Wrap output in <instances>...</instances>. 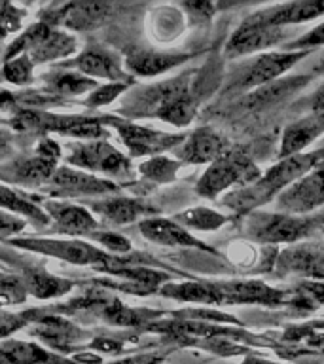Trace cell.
<instances>
[{
    "label": "cell",
    "mask_w": 324,
    "mask_h": 364,
    "mask_svg": "<svg viewBox=\"0 0 324 364\" xmlns=\"http://www.w3.org/2000/svg\"><path fill=\"white\" fill-rule=\"evenodd\" d=\"M6 124L17 131L38 133L40 136L65 135L78 141H99L107 139L108 129L102 118H90L82 114H57L40 110V108L17 107Z\"/></svg>",
    "instance_id": "1"
},
{
    "label": "cell",
    "mask_w": 324,
    "mask_h": 364,
    "mask_svg": "<svg viewBox=\"0 0 324 364\" xmlns=\"http://www.w3.org/2000/svg\"><path fill=\"white\" fill-rule=\"evenodd\" d=\"M8 245L31 255L48 256L72 266L93 267L102 273L112 272L114 267L125 262V256L108 255L107 250H102L95 243L76 237H21L19 235L8 241Z\"/></svg>",
    "instance_id": "2"
},
{
    "label": "cell",
    "mask_w": 324,
    "mask_h": 364,
    "mask_svg": "<svg viewBox=\"0 0 324 364\" xmlns=\"http://www.w3.org/2000/svg\"><path fill=\"white\" fill-rule=\"evenodd\" d=\"M78 51V38L72 33L36 21L27 28H23V33L6 46L2 61L23 53L33 61L34 67H40V65H50V63L68 61Z\"/></svg>",
    "instance_id": "3"
},
{
    "label": "cell",
    "mask_w": 324,
    "mask_h": 364,
    "mask_svg": "<svg viewBox=\"0 0 324 364\" xmlns=\"http://www.w3.org/2000/svg\"><path fill=\"white\" fill-rule=\"evenodd\" d=\"M320 154H298L284 158L281 164L267 171L266 175L252 182L250 186L241 188L237 192L230 193L226 198V205L235 210H250L256 205L264 203L279 190H286L294 181H300L301 176L317 164Z\"/></svg>",
    "instance_id": "4"
},
{
    "label": "cell",
    "mask_w": 324,
    "mask_h": 364,
    "mask_svg": "<svg viewBox=\"0 0 324 364\" xmlns=\"http://www.w3.org/2000/svg\"><path fill=\"white\" fill-rule=\"evenodd\" d=\"M61 158V146L51 136H40L31 156H17L8 161H0V182L21 190H42L57 171Z\"/></svg>",
    "instance_id": "5"
},
{
    "label": "cell",
    "mask_w": 324,
    "mask_h": 364,
    "mask_svg": "<svg viewBox=\"0 0 324 364\" xmlns=\"http://www.w3.org/2000/svg\"><path fill=\"white\" fill-rule=\"evenodd\" d=\"M65 165L74 169L85 171L90 175L101 176L118 184L119 181H129L133 176L131 159L118 148L112 146L107 139L99 141H78L70 144L65 156Z\"/></svg>",
    "instance_id": "6"
},
{
    "label": "cell",
    "mask_w": 324,
    "mask_h": 364,
    "mask_svg": "<svg viewBox=\"0 0 324 364\" xmlns=\"http://www.w3.org/2000/svg\"><path fill=\"white\" fill-rule=\"evenodd\" d=\"M23 313L28 318L27 330L31 338L38 341L40 346L48 347L50 351L65 357H68V353L87 346V341L93 338L87 330L74 323L72 318L63 317L57 313H48L42 307Z\"/></svg>",
    "instance_id": "7"
},
{
    "label": "cell",
    "mask_w": 324,
    "mask_h": 364,
    "mask_svg": "<svg viewBox=\"0 0 324 364\" xmlns=\"http://www.w3.org/2000/svg\"><path fill=\"white\" fill-rule=\"evenodd\" d=\"M119 184L101 176L90 175L85 171L74 169L68 165H59L50 182L40 192L45 193L50 199H63V201H78L90 198H107L116 193Z\"/></svg>",
    "instance_id": "8"
},
{
    "label": "cell",
    "mask_w": 324,
    "mask_h": 364,
    "mask_svg": "<svg viewBox=\"0 0 324 364\" xmlns=\"http://www.w3.org/2000/svg\"><path fill=\"white\" fill-rule=\"evenodd\" d=\"M110 10H112L110 2H90V0L53 2L42 8L38 21L72 34L87 33L99 27L110 16Z\"/></svg>",
    "instance_id": "9"
},
{
    "label": "cell",
    "mask_w": 324,
    "mask_h": 364,
    "mask_svg": "<svg viewBox=\"0 0 324 364\" xmlns=\"http://www.w3.org/2000/svg\"><path fill=\"white\" fill-rule=\"evenodd\" d=\"M260 171L249 156L241 150H226L220 158L212 161L207 173L201 176L198 192L205 198H215L216 193L224 192L226 188L239 182H256L260 178Z\"/></svg>",
    "instance_id": "10"
},
{
    "label": "cell",
    "mask_w": 324,
    "mask_h": 364,
    "mask_svg": "<svg viewBox=\"0 0 324 364\" xmlns=\"http://www.w3.org/2000/svg\"><path fill=\"white\" fill-rule=\"evenodd\" d=\"M61 67L72 68L76 73L84 74L87 78L104 80L107 84H133L131 74L127 73L119 61V57L114 51L107 50L99 44H91L84 50H80L72 59L59 63Z\"/></svg>",
    "instance_id": "11"
},
{
    "label": "cell",
    "mask_w": 324,
    "mask_h": 364,
    "mask_svg": "<svg viewBox=\"0 0 324 364\" xmlns=\"http://www.w3.org/2000/svg\"><path fill=\"white\" fill-rule=\"evenodd\" d=\"M42 209L50 216L48 232L63 237H90L91 233L101 230L97 216L87 207L63 199H42Z\"/></svg>",
    "instance_id": "12"
},
{
    "label": "cell",
    "mask_w": 324,
    "mask_h": 364,
    "mask_svg": "<svg viewBox=\"0 0 324 364\" xmlns=\"http://www.w3.org/2000/svg\"><path fill=\"white\" fill-rule=\"evenodd\" d=\"M102 124L118 131L119 139L125 144V148L129 150L131 156H156V154L165 152V150L175 148L176 144L184 142L182 135L159 133L156 129L133 124L127 119L114 118V116H102Z\"/></svg>",
    "instance_id": "13"
},
{
    "label": "cell",
    "mask_w": 324,
    "mask_h": 364,
    "mask_svg": "<svg viewBox=\"0 0 324 364\" xmlns=\"http://www.w3.org/2000/svg\"><path fill=\"white\" fill-rule=\"evenodd\" d=\"M40 80H42V87L38 90L40 93H44L55 102L67 101V99H78L85 93L90 95L91 91L101 85L95 80L87 78V76L76 73L72 68L61 67V65L44 70Z\"/></svg>",
    "instance_id": "14"
},
{
    "label": "cell",
    "mask_w": 324,
    "mask_h": 364,
    "mask_svg": "<svg viewBox=\"0 0 324 364\" xmlns=\"http://www.w3.org/2000/svg\"><path fill=\"white\" fill-rule=\"evenodd\" d=\"M324 203V169L313 171L290 184L277 199L279 209L284 215L307 213Z\"/></svg>",
    "instance_id": "15"
},
{
    "label": "cell",
    "mask_w": 324,
    "mask_h": 364,
    "mask_svg": "<svg viewBox=\"0 0 324 364\" xmlns=\"http://www.w3.org/2000/svg\"><path fill=\"white\" fill-rule=\"evenodd\" d=\"M283 36V31H279V27L266 25L256 16L250 17L232 34V38H230L226 46V55L239 57L252 53V51L264 50L267 46L281 42Z\"/></svg>",
    "instance_id": "16"
},
{
    "label": "cell",
    "mask_w": 324,
    "mask_h": 364,
    "mask_svg": "<svg viewBox=\"0 0 324 364\" xmlns=\"http://www.w3.org/2000/svg\"><path fill=\"white\" fill-rule=\"evenodd\" d=\"M17 277L21 279L27 294L34 300L40 301H50L57 300L67 296L68 292H72L78 283L74 279L61 277V275H53L44 267L36 266H23L17 269Z\"/></svg>",
    "instance_id": "17"
},
{
    "label": "cell",
    "mask_w": 324,
    "mask_h": 364,
    "mask_svg": "<svg viewBox=\"0 0 324 364\" xmlns=\"http://www.w3.org/2000/svg\"><path fill=\"white\" fill-rule=\"evenodd\" d=\"M87 209L93 215L101 216L102 220L110 224H133L136 220L150 218L153 209L142 199L125 198V196H110V198H101L87 203Z\"/></svg>",
    "instance_id": "18"
},
{
    "label": "cell",
    "mask_w": 324,
    "mask_h": 364,
    "mask_svg": "<svg viewBox=\"0 0 324 364\" xmlns=\"http://www.w3.org/2000/svg\"><path fill=\"white\" fill-rule=\"evenodd\" d=\"M0 210L16 215L36 228L50 226V216L42 209V199L36 193H28L27 190L10 186L0 182Z\"/></svg>",
    "instance_id": "19"
},
{
    "label": "cell",
    "mask_w": 324,
    "mask_h": 364,
    "mask_svg": "<svg viewBox=\"0 0 324 364\" xmlns=\"http://www.w3.org/2000/svg\"><path fill=\"white\" fill-rule=\"evenodd\" d=\"M250 230L254 233V237L261 239V241H271V243L296 241L301 235H306L309 230V222L279 213V215L256 216L250 224Z\"/></svg>",
    "instance_id": "20"
},
{
    "label": "cell",
    "mask_w": 324,
    "mask_h": 364,
    "mask_svg": "<svg viewBox=\"0 0 324 364\" xmlns=\"http://www.w3.org/2000/svg\"><path fill=\"white\" fill-rule=\"evenodd\" d=\"M0 353L10 364H80L72 357L50 351L34 340L8 338L0 341Z\"/></svg>",
    "instance_id": "21"
},
{
    "label": "cell",
    "mask_w": 324,
    "mask_h": 364,
    "mask_svg": "<svg viewBox=\"0 0 324 364\" xmlns=\"http://www.w3.org/2000/svg\"><path fill=\"white\" fill-rule=\"evenodd\" d=\"M307 51H283V53H266L258 57L243 74L239 85L243 87H254V85H266L283 73H286L298 59L306 57Z\"/></svg>",
    "instance_id": "22"
},
{
    "label": "cell",
    "mask_w": 324,
    "mask_h": 364,
    "mask_svg": "<svg viewBox=\"0 0 324 364\" xmlns=\"http://www.w3.org/2000/svg\"><path fill=\"white\" fill-rule=\"evenodd\" d=\"M226 152V141L210 127H201L184 139L182 148H178V158L188 164H207L216 161Z\"/></svg>",
    "instance_id": "23"
},
{
    "label": "cell",
    "mask_w": 324,
    "mask_h": 364,
    "mask_svg": "<svg viewBox=\"0 0 324 364\" xmlns=\"http://www.w3.org/2000/svg\"><path fill=\"white\" fill-rule=\"evenodd\" d=\"M190 55L186 53H165L153 50H131L125 55V68L136 76H156L167 73L169 68L184 63Z\"/></svg>",
    "instance_id": "24"
},
{
    "label": "cell",
    "mask_w": 324,
    "mask_h": 364,
    "mask_svg": "<svg viewBox=\"0 0 324 364\" xmlns=\"http://www.w3.org/2000/svg\"><path fill=\"white\" fill-rule=\"evenodd\" d=\"M139 230H141V233L148 241L165 245V247H199V249L203 247L198 239L192 237L176 222L167 220V218H159V216H150V218L141 220ZM203 249H207V247H203Z\"/></svg>",
    "instance_id": "25"
},
{
    "label": "cell",
    "mask_w": 324,
    "mask_h": 364,
    "mask_svg": "<svg viewBox=\"0 0 324 364\" xmlns=\"http://www.w3.org/2000/svg\"><path fill=\"white\" fill-rule=\"evenodd\" d=\"M318 16H324V0H303V2H292V4L279 6L264 14H258V19L271 27H283V25H296V23L309 21Z\"/></svg>",
    "instance_id": "26"
},
{
    "label": "cell",
    "mask_w": 324,
    "mask_h": 364,
    "mask_svg": "<svg viewBox=\"0 0 324 364\" xmlns=\"http://www.w3.org/2000/svg\"><path fill=\"white\" fill-rule=\"evenodd\" d=\"M324 131V124L318 118L311 116V118L300 119L296 124L288 125L284 129L283 144H281V158H290V156H298L300 150L311 144L320 133Z\"/></svg>",
    "instance_id": "27"
},
{
    "label": "cell",
    "mask_w": 324,
    "mask_h": 364,
    "mask_svg": "<svg viewBox=\"0 0 324 364\" xmlns=\"http://www.w3.org/2000/svg\"><path fill=\"white\" fill-rule=\"evenodd\" d=\"M220 290L224 301L233 300V301H261V304H279L283 300V294L277 290L269 289L266 284L256 283H227L224 284V289Z\"/></svg>",
    "instance_id": "28"
},
{
    "label": "cell",
    "mask_w": 324,
    "mask_h": 364,
    "mask_svg": "<svg viewBox=\"0 0 324 364\" xmlns=\"http://www.w3.org/2000/svg\"><path fill=\"white\" fill-rule=\"evenodd\" d=\"M283 260L286 266L296 272H301L303 275L324 279V250H318L315 247L294 249L284 252Z\"/></svg>",
    "instance_id": "29"
},
{
    "label": "cell",
    "mask_w": 324,
    "mask_h": 364,
    "mask_svg": "<svg viewBox=\"0 0 324 364\" xmlns=\"http://www.w3.org/2000/svg\"><path fill=\"white\" fill-rule=\"evenodd\" d=\"M167 298H175L182 301H201V304H220L224 301L218 287H205V284L184 283V284H165L159 290Z\"/></svg>",
    "instance_id": "30"
},
{
    "label": "cell",
    "mask_w": 324,
    "mask_h": 364,
    "mask_svg": "<svg viewBox=\"0 0 324 364\" xmlns=\"http://www.w3.org/2000/svg\"><path fill=\"white\" fill-rule=\"evenodd\" d=\"M27 19V10L14 2H0V50L10 44L11 36L23 33V25Z\"/></svg>",
    "instance_id": "31"
},
{
    "label": "cell",
    "mask_w": 324,
    "mask_h": 364,
    "mask_svg": "<svg viewBox=\"0 0 324 364\" xmlns=\"http://www.w3.org/2000/svg\"><path fill=\"white\" fill-rule=\"evenodd\" d=\"M34 65L27 55H17L11 59H6L0 65V76L8 82V84L16 85V87H27L34 82Z\"/></svg>",
    "instance_id": "32"
},
{
    "label": "cell",
    "mask_w": 324,
    "mask_h": 364,
    "mask_svg": "<svg viewBox=\"0 0 324 364\" xmlns=\"http://www.w3.org/2000/svg\"><path fill=\"white\" fill-rule=\"evenodd\" d=\"M180 165L173 161L169 158H163V156H153V158L146 159L139 165V173H141L144 178L153 182H159V184H165V182H171L175 178L176 171H178Z\"/></svg>",
    "instance_id": "33"
},
{
    "label": "cell",
    "mask_w": 324,
    "mask_h": 364,
    "mask_svg": "<svg viewBox=\"0 0 324 364\" xmlns=\"http://www.w3.org/2000/svg\"><path fill=\"white\" fill-rule=\"evenodd\" d=\"M28 294L25 284L16 273H0V309L6 306H17L27 301Z\"/></svg>",
    "instance_id": "34"
},
{
    "label": "cell",
    "mask_w": 324,
    "mask_h": 364,
    "mask_svg": "<svg viewBox=\"0 0 324 364\" xmlns=\"http://www.w3.org/2000/svg\"><path fill=\"white\" fill-rule=\"evenodd\" d=\"M87 239H90L91 243H95L97 247H101L102 250H107L108 255L114 256H124L127 252H131V249H133L129 239H125L124 235H119L116 232H108L104 228L93 232Z\"/></svg>",
    "instance_id": "35"
},
{
    "label": "cell",
    "mask_w": 324,
    "mask_h": 364,
    "mask_svg": "<svg viewBox=\"0 0 324 364\" xmlns=\"http://www.w3.org/2000/svg\"><path fill=\"white\" fill-rule=\"evenodd\" d=\"M176 220L184 222L186 226L198 228V230H216L226 222V216L209 209H192L176 216Z\"/></svg>",
    "instance_id": "36"
},
{
    "label": "cell",
    "mask_w": 324,
    "mask_h": 364,
    "mask_svg": "<svg viewBox=\"0 0 324 364\" xmlns=\"http://www.w3.org/2000/svg\"><path fill=\"white\" fill-rule=\"evenodd\" d=\"M129 85L127 84H101L97 90H93L90 95L84 99V105L87 108H101L107 105H112L119 95H124Z\"/></svg>",
    "instance_id": "37"
},
{
    "label": "cell",
    "mask_w": 324,
    "mask_h": 364,
    "mask_svg": "<svg viewBox=\"0 0 324 364\" xmlns=\"http://www.w3.org/2000/svg\"><path fill=\"white\" fill-rule=\"evenodd\" d=\"M28 318L25 317V313H10L0 309V341L8 340L17 332L27 330Z\"/></svg>",
    "instance_id": "38"
},
{
    "label": "cell",
    "mask_w": 324,
    "mask_h": 364,
    "mask_svg": "<svg viewBox=\"0 0 324 364\" xmlns=\"http://www.w3.org/2000/svg\"><path fill=\"white\" fill-rule=\"evenodd\" d=\"M28 226L27 220L19 216L0 210V243H8L11 239L19 237V233Z\"/></svg>",
    "instance_id": "39"
},
{
    "label": "cell",
    "mask_w": 324,
    "mask_h": 364,
    "mask_svg": "<svg viewBox=\"0 0 324 364\" xmlns=\"http://www.w3.org/2000/svg\"><path fill=\"white\" fill-rule=\"evenodd\" d=\"M324 44V23L323 25H318L317 28H313L311 33L303 34L301 38H298L292 44L294 50H300V48H309V46H320Z\"/></svg>",
    "instance_id": "40"
},
{
    "label": "cell",
    "mask_w": 324,
    "mask_h": 364,
    "mask_svg": "<svg viewBox=\"0 0 324 364\" xmlns=\"http://www.w3.org/2000/svg\"><path fill=\"white\" fill-rule=\"evenodd\" d=\"M159 363H161V357H158V355H139V357L124 358V360H118V363H112V364H159Z\"/></svg>",
    "instance_id": "41"
},
{
    "label": "cell",
    "mask_w": 324,
    "mask_h": 364,
    "mask_svg": "<svg viewBox=\"0 0 324 364\" xmlns=\"http://www.w3.org/2000/svg\"><path fill=\"white\" fill-rule=\"evenodd\" d=\"M11 144H14V141H11V133H10V131L0 129V161L10 156Z\"/></svg>",
    "instance_id": "42"
},
{
    "label": "cell",
    "mask_w": 324,
    "mask_h": 364,
    "mask_svg": "<svg viewBox=\"0 0 324 364\" xmlns=\"http://www.w3.org/2000/svg\"><path fill=\"white\" fill-rule=\"evenodd\" d=\"M313 116L324 124V85L317 91V95L313 99Z\"/></svg>",
    "instance_id": "43"
},
{
    "label": "cell",
    "mask_w": 324,
    "mask_h": 364,
    "mask_svg": "<svg viewBox=\"0 0 324 364\" xmlns=\"http://www.w3.org/2000/svg\"><path fill=\"white\" fill-rule=\"evenodd\" d=\"M244 364H275V363H267V360H260V358H247Z\"/></svg>",
    "instance_id": "44"
},
{
    "label": "cell",
    "mask_w": 324,
    "mask_h": 364,
    "mask_svg": "<svg viewBox=\"0 0 324 364\" xmlns=\"http://www.w3.org/2000/svg\"><path fill=\"white\" fill-rule=\"evenodd\" d=\"M0 364H10V363H8V360H6V357H4V355H2V353H0Z\"/></svg>",
    "instance_id": "45"
}]
</instances>
